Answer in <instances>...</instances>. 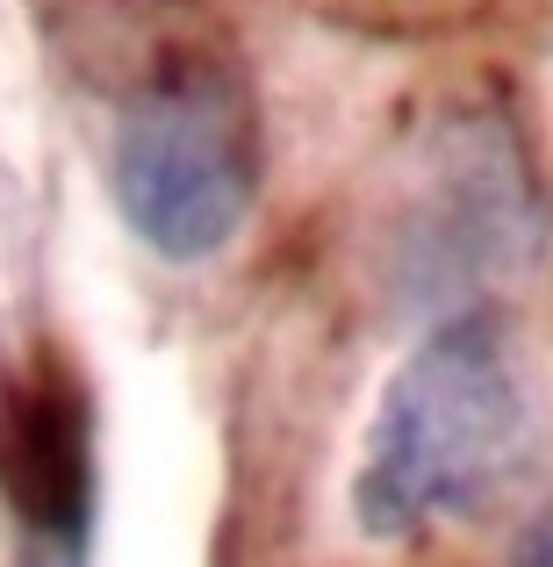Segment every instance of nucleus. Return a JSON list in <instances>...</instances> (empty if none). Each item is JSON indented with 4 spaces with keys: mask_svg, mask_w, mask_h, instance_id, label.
Listing matches in <instances>:
<instances>
[{
    "mask_svg": "<svg viewBox=\"0 0 553 567\" xmlns=\"http://www.w3.org/2000/svg\"><path fill=\"white\" fill-rule=\"evenodd\" d=\"M511 567H553V503L540 517H532L525 532H518V546H511Z\"/></svg>",
    "mask_w": 553,
    "mask_h": 567,
    "instance_id": "obj_5",
    "label": "nucleus"
},
{
    "mask_svg": "<svg viewBox=\"0 0 553 567\" xmlns=\"http://www.w3.org/2000/svg\"><path fill=\"white\" fill-rule=\"evenodd\" d=\"M109 187L130 237L173 266L216 259L259 202V109L216 43L158 51L115 101Z\"/></svg>",
    "mask_w": 553,
    "mask_h": 567,
    "instance_id": "obj_2",
    "label": "nucleus"
},
{
    "mask_svg": "<svg viewBox=\"0 0 553 567\" xmlns=\"http://www.w3.org/2000/svg\"><path fill=\"white\" fill-rule=\"evenodd\" d=\"M540 251V194L518 137L496 115H453L431 130L402 181L381 266L410 302H453L518 274Z\"/></svg>",
    "mask_w": 553,
    "mask_h": 567,
    "instance_id": "obj_3",
    "label": "nucleus"
},
{
    "mask_svg": "<svg viewBox=\"0 0 553 567\" xmlns=\"http://www.w3.org/2000/svg\"><path fill=\"white\" fill-rule=\"evenodd\" d=\"M540 439L546 410L518 323L503 309H453L373 402L352 517L367 539L474 517L540 460Z\"/></svg>",
    "mask_w": 553,
    "mask_h": 567,
    "instance_id": "obj_1",
    "label": "nucleus"
},
{
    "mask_svg": "<svg viewBox=\"0 0 553 567\" xmlns=\"http://www.w3.org/2000/svg\"><path fill=\"white\" fill-rule=\"evenodd\" d=\"M29 554H37L29 567H80L86 560V554H51V546H29Z\"/></svg>",
    "mask_w": 553,
    "mask_h": 567,
    "instance_id": "obj_6",
    "label": "nucleus"
},
{
    "mask_svg": "<svg viewBox=\"0 0 553 567\" xmlns=\"http://www.w3.org/2000/svg\"><path fill=\"white\" fill-rule=\"evenodd\" d=\"M0 488L22 517L29 546L86 554L94 532V410L80 381L37 367L0 402Z\"/></svg>",
    "mask_w": 553,
    "mask_h": 567,
    "instance_id": "obj_4",
    "label": "nucleus"
}]
</instances>
